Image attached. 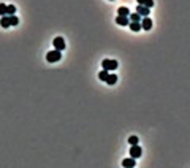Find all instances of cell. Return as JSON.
Listing matches in <instances>:
<instances>
[{
  "label": "cell",
  "mask_w": 190,
  "mask_h": 168,
  "mask_svg": "<svg viewBox=\"0 0 190 168\" xmlns=\"http://www.w3.org/2000/svg\"><path fill=\"white\" fill-rule=\"evenodd\" d=\"M60 59H62V52L57 51V49L49 51V52L46 54V60H48V62H57V60H60Z\"/></svg>",
  "instance_id": "1"
},
{
  "label": "cell",
  "mask_w": 190,
  "mask_h": 168,
  "mask_svg": "<svg viewBox=\"0 0 190 168\" xmlns=\"http://www.w3.org/2000/svg\"><path fill=\"white\" fill-rule=\"evenodd\" d=\"M117 68V62L112 60V59H105L103 60V70H106V72H114Z\"/></svg>",
  "instance_id": "2"
},
{
  "label": "cell",
  "mask_w": 190,
  "mask_h": 168,
  "mask_svg": "<svg viewBox=\"0 0 190 168\" xmlns=\"http://www.w3.org/2000/svg\"><path fill=\"white\" fill-rule=\"evenodd\" d=\"M54 48H55V49H57V51H63V49H65V40H63L62 37H55L54 38Z\"/></svg>",
  "instance_id": "3"
},
{
  "label": "cell",
  "mask_w": 190,
  "mask_h": 168,
  "mask_svg": "<svg viewBox=\"0 0 190 168\" xmlns=\"http://www.w3.org/2000/svg\"><path fill=\"white\" fill-rule=\"evenodd\" d=\"M141 154H143V149L139 148V144H135V146H132V148H130V157L132 159L141 157Z\"/></svg>",
  "instance_id": "4"
},
{
  "label": "cell",
  "mask_w": 190,
  "mask_h": 168,
  "mask_svg": "<svg viewBox=\"0 0 190 168\" xmlns=\"http://www.w3.org/2000/svg\"><path fill=\"white\" fill-rule=\"evenodd\" d=\"M141 29H144V30H151L152 29V19L149 16H146V18L141 19Z\"/></svg>",
  "instance_id": "5"
},
{
  "label": "cell",
  "mask_w": 190,
  "mask_h": 168,
  "mask_svg": "<svg viewBox=\"0 0 190 168\" xmlns=\"http://www.w3.org/2000/svg\"><path fill=\"white\" fill-rule=\"evenodd\" d=\"M136 13H138L139 16L146 18V16H149L151 10H149V8H146V6H143V5H138V8H136Z\"/></svg>",
  "instance_id": "6"
},
{
  "label": "cell",
  "mask_w": 190,
  "mask_h": 168,
  "mask_svg": "<svg viewBox=\"0 0 190 168\" xmlns=\"http://www.w3.org/2000/svg\"><path fill=\"white\" fill-rule=\"evenodd\" d=\"M116 22H117L119 25H128V24H130V19L127 18V16H117V18H116Z\"/></svg>",
  "instance_id": "7"
},
{
  "label": "cell",
  "mask_w": 190,
  "mask_h": 168,
  "mask_svg": "<svg viewBox=\"0 0 190 168\" xmlns=\"http://www.w3.org/2000/svg\"><path fill=\"white\" fill-rule=\"evenodd\" d=\"M135 159H132V157H128V159H125V160H122V165H124V168H133L135 166Z\"/></svg>",
  "instance_id": "8"
},
{
  "label": "cell",
  "mask_w": 190,
  "mask_h": 168,
  "mask_svg": "<svg viewBox=\"0 0 190 168\" xmlns=\"http://www.w3.org/2000/svg\"><path fill=\"white\" fill-rule=\"evenodd\" d=\"M0 25L3 27V29H6V27H10V16H2L0 18Z\"/></svg>",
  "instance_id": "9"
},
{
  "label": "cell",
  "mask_w": 190,
  "mask_h": 168,
  "mask_svg": "<svg viewBox=\"0 0 190 168\" xmlns=\"http://www.w3.org/2000/svg\"><path fill=\"white\" fill-rule=\"evenodd\" d=\"M117 13H119L117 16H127V18L130 16V10L127 8V6H121V8L117 10Z\"/></svg>",
  "instance_id": "10"
},
{
  "label": "cell",
  "mask_w": 190,
  "mask_h": 168,
  "mask_svg": "<svg viewBox=\"0 0 190 168\" xmlns=\"http://www.w3.org/2000/svg\"><path fill=\"white\" fill-rule=\"evenodd\" d=\"M128 27H130L132 32H139L141 30V22H130Z\"/></svg>",
  "instance_id": "11"
},
{
  "label": "cell",
  "mask_w": 190,
  "mask_h": 168,
  "mask_svg": "<svg viewBox=\"0 0 190 168\" xmlns=\"http://www.w3.org/2000/svg\"><path fill=\"white\" fill-rule=\"evenodd\" d=\"M106 82L109 84V86H114V84L117 82V76H116L114 73H111V75H108V78H106Z\"/></svg>",
  "instance_id": "12"
},
{
  "label": "cell",
  "mask_w": 190,
  "mask_h": 168,
  "mask_svg": "<svg viewBox=\"0 0 190 168\" xmlns=\"http://www.w3.org/2000/svg\"><path fill=\"white\" fill-rule=\"evenodd\" d=\"M132 22H141V16L138 15V13H132V15L128 16Z\"/></svg>",
  "instance_id": "13"
},
{
  "label": "cell",
  "mask_w": 190,
  "mask_h": 168,
  "mask_svg": "<svg viewBox=\"0 0 190 168\" xmlns=\"http://www.w3.org/2000/svg\"><path fill=\"white\" fill-rule=\"evenodd\" d=\"M15 13H16L15 5H6V15H8V16H13Z\"/></svg>",
  "instance_id": "14"
},
{
  "label": "cell",
  "mask_w": 190,
  "mask_h": 168,
  "mask_svg": "<svg viewBox=\"0 0 190 168\" xmlns=\"http://www.w3.org/2000/svg\"><path fill=\"white\" fill-rule=\"evenodd\" d=\"M108 72H106V70H103V72H100V73H98V78H100L102 81H106V78H108Z\"/></svg>",
  "instance_id": "15"
},
{
  "label": "cell",
  "mask_w": 190,
  "mask_h": 168,
  "mask_svg": "<svg viewBox=\"0 0 190 168\" xmlns=\"http://www.w3.org/2000/svg\"><path fill=\"white\" fill-rule=\"evenodd\" d=\"M19 24V19L13 15V16H10V25H18Z\"/></svg>",
  "instance_id": "16"
},
{
  "label": "cell",
  "mask_w": 190,
  "mask_h": 168,
  "mask_svg": "<svg viewBox=\"0 0 190 168\" xmlns=\"http://www.w3.org/2000/svg\"><path fill=\"white\" fill-rule=\"evenodd\" d=\"M0 16H6V5L0 3Z\"/></svg>",
  "instance_id": "17"
},
{
  "label": "cell",
  "mask_w": 190,
  "mask_h": 168,
  "mask_svg": "<svg viewBox=\"0 0 190 168\" xmlns=\"http://www.w3.org/2000/svg\"><path fill=\"white\" fill-rule=\"evenodd\" d=\"M138 141H139V139H138V136H130V138H128V143H130L132 146L138 144Z\"/></svg>",
  "instance_id": "18"
},
{
  "label": "cell",
  "mask_w": 190,
  "mask_h": 168,
  "mask_svg": "<svg viewBox=\"0 0 190 168\" xmlns=\"http://www.w3.org/2000/svg\"><path fill=\"white\" fill-rule=\"evenodd\" d=\"M146 2H147V0H138V5H143V6H144Z\"/></svg>",
  "instance_id": "19"
}]
</instances>
